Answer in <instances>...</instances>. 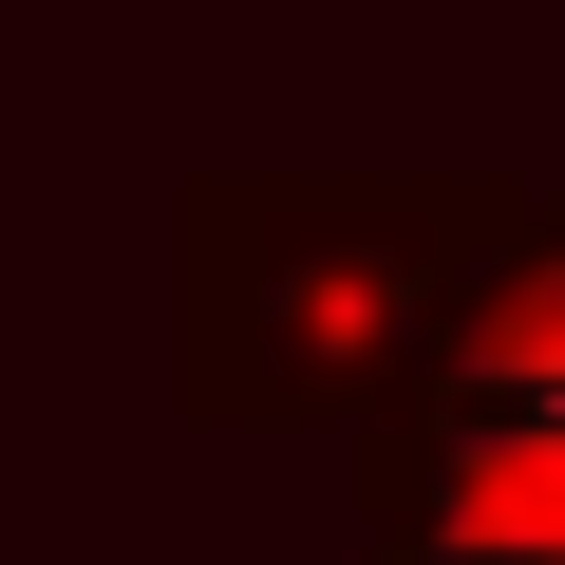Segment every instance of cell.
Listing matches in <instances>:
<instances>
[{
	"instance_id": "cell-1",
	"label": "cell",
	"mask_w": 565,
	"mask_h": 565,
	"mask_svg": "<svg viewBox=\"0 0 565 565\" xmlns=\"http://www.w3.org/2000/svg\"><path fill=\"white\" fill-rule=\"evenodd\" d=\"M415 565H565V264L471 340L434 490H415Z\"/></svg>"
}]
</instances>
